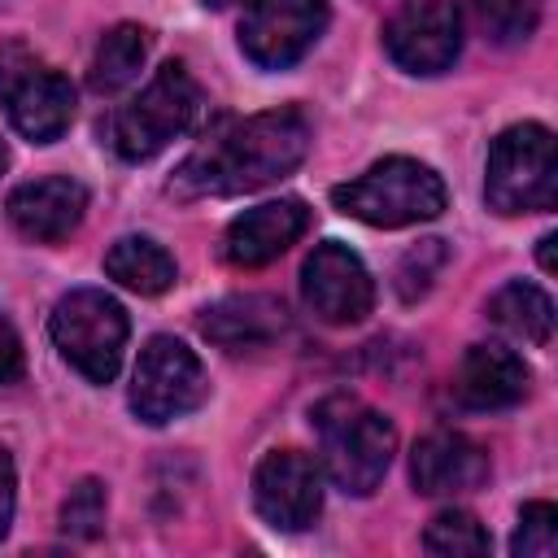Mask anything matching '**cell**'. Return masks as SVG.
<instances>
[{"label":"cell","mask_w":558,"mask_h":558,"mask_svg":"<svg viewBox=\"0 0 558 558\" xmlns=\"http://www.w3.org/2000/svg\"><path fill=\"white\" fill-rule=\"evenodd\" d=\"M305 227H310V209L296 196L266 201V205H253L231 218V227L222 235V253L231 266L257 270V266L275 262L279 253H288L305 235Z\"/></svg>","instance_id":"cell-14"},{"label":"cell","mask_w":558,"mask_h":558,"mask_svg":"<svg viewBox=\"0 0 558 558\" xmlns=\"http://www.w3.org/2000/svg\"><path fill=\"white\" fill-rule=\"evenodd\" d=\"M541 266H545V270H554V235H545V240H541Z\"/></svg>","instance_id":"cell-28"},{"label":"cell","mask_w":558,"mask_h":558,"mask_svg":"<svg viewBox=\"0 0 558 558\" xmlns=\"http://www.w3.org/2000/svg\"><path fill=\"white\" fill-rule=\"evenodd\" d=\"M314 432L323 449V471L340 493L366 497L379 488L397 453V432L379 410L340 392L314 405Z\"/></svg>","instance_id":"cell-2"},{"label":"cell","mask_w":558,"mask_h":558,"mask_svg":"<svg viewBox=\"0 0 558 558\" xmlns=\"http://www.w3.org/2000/svg\"><path fill=\"white\" fill-rule=\"evenodd\" d=\"M532 371L506 344H471L453 371V397L466 410H506L527 397Z\"/></svg>","instance_id":"cell-15"},{"label":"cell","mask_w":558,"mask_h":558,"mask_svg":"<svg viewBox=\"0 0 558 558\" xmlns=\"http://www.w3.org/2000/svg\"><path fill=\"white\" fill-rule=\"evenodd\" d=\"M445 266V240H423L418 248H410L405 253V262H401V296L405 301H414V296H423L427 288H432V275Z\"/></svg>","instance_id":"cell-25"},{"label":"cell","mask_w":558,"mask_h":558,"mask_svg":"<svg viewBox=\"0 0 558 558\" xmlns=\"http://www.w3.org/2000/svg\"><path fill=\"white\" fill-rule=\"evenodd\" d=\"M4 166H9V153H4V144H0V174H4Z\"/></svg>","instance_id":"cell-30"},{"label":"cell","mask_w":558,"mask_h":558,"mask_svg":"<svg viewBox=\"0 0 558 558\" xmlns=\"http://www.w3.org/2000/svg\"><path fill=\"white\" fill-rule=\"evenodd\" d=\"M310 153V122L301 109H266L240 122H227L209 135L170 179L174 196H235L257 192L292 174Z\"/></svg>","instance_id":"cell-1"},{"label":"cell","mask_w":558,"mask_h":558,"mask_svg":"<svg viewBox=\"0 0 558 558\" xmlns=\"http://www.w3.org/2000/svg\"><path fill=\"white\" fill-rule=\"evenodd\" d=\"M105 275L140 296H157L174 283V257L148 235H122L105 253Z\"/></svg>","instance_id":"cell-18"},{"label":"cell","mask_w":558,"mask_h":558,"mask_svg":"<svg viewBox=\"0 0 558 558\" xmlns=\"http://www.w3.org/2000/svg\"><path fill=\"white\" fill-rule=\"evenodd\" d=\"M471 9L497 44H523L541 22L545 0H471Z\"/></svg>","instance_id":"cell-22"},{"label":"cell","mask_w":558,"mask_h":558,"mask_svg":"<svg viewBox=\"0 0 558 558\" xmlns=\"http://www.w3.org/2000/svg\"><path fill=\"white\" fill-rule=\"evenodd\" d=\"M327 31V0H248L240 48L257 70L296 65Z\"/></svg>","instance_id":"cell-9"},{"label":"cell","mask_w":558,"mask_h":558,"mask_svg":"<svg viewBox=\"0 0 558 558\" xmlns=\"http://www.w3.org/2000/svg\"><path fill=\"white\" fill-rule=\"evenodd\" d=\"M0 105L31 144H52L74 118V87L26 44H0Z\"/></svg>","instance_id":"cell-7"},{"label":"cell","mask_w":558,"mask_h":558,"mask_svg":"<svg viewBox=\"0 0 558 558\" xmlns=\"http://www.w3.org/2000/svg\"><path fill=\"white\" fill-rule=\"evenodd\" d=\"M52 344L87 379L109 384L126 349V310L100 288H74L52 305Z\"/></svg>","instance_id":"cell-6"},{"label":"cell","mask_w":558,"mask_h":558,"mask_svg":"<svg viewBox=\"0 0 558 558\" xmlns=\"http://www.w3.org/2000/svg\"><path fill=\"white\" fill-rule=\"evenodd\" d=\"M201 113V87L196 78L187 74V65L179 61H166L148 87L122 105L109 122V144L122 161H148L157 157L170 140H179Z\"/></svg>","instance_id":"cell-5"},{"label":"cell","mask_w":558,"mask_h":558,"mask_svg":"<svg viewBox=\"0 0 558 558\" xmlns=\"http://www.w3.org/2000/svg\"><path fill=\"white\" fill-rule=\"evenodd\" d=\"M423 549L436 558H480L488 554V532L466 510H440L423 532Z\"/></svg>","instance_id":"cell-21"},{"label":"cell","mask_w":558,"mask_h":558,"mask_svg":"<svg viewBox=\"0 0 558 558\" xmlns=\"http://www.w3.org/2000/svg\"><path fill=\"white\" fill-rule=\"evenodd\" d=\"M22 375V340L9 318H0V384H13Z\"/></svg>","instance_id":"cell-26"},{"label":"cell","mask_w":558,"mask_h":558,"mask_svg":"<svg viewBox=\"0 0 558 558\" xmlns=\"http://www.w3.org/2000/svg\"><path fill=\"white\" fill-rule=\"evenodd\" d=\"M105 527V484L100 480H78L70 497L61 501V532L74 541H92Z\"/></svg>","instance_id":"cell-23"},{"label":"cell","mask_w":558,"mask_h":558,"mask_svg":"<svg viewBox=\"0 0 558 558\" xmlns=\"http://www.w3.org/2000/svg\"><path fill=\"white\" fill-rule=\"evenodd\" d=\"M301 296L314 318H323L331 327H353L371 314L375 283L349 244L323 240V244H314V253L301 266Z\"/></svg>","instance_id":"cell-11"},{"label":"cell","mask_w":558,"mask_h":558,"mask_svg":"<svg viewBox=\"0 0 558 558\" xmlns=\"http://www.w3.org/2000/svg\"><path fill=\"white\" fill-rule=\"evenodd\" d=\"M410 475L423 497L471 493L488 480V453L462 432H432L410 453Z\"/></svg>","instance_id":"cell-16"},{"label":"cell","mask_w":558,"mask_h":558,"mask_svg":"<svg viewBox=\"0 0 558 558\" xmlns=\"http://www.w3.org/2000/svg\"><path fill=\"white\" fill-rule=\"evenodd\" d=\"M144 57H148V31L144 26H113L100 44H96V57H92V87L96 92H122L126 83L140 78L144 70Z\"/></svg>","instance_id":"cell-20"},{"label":"cell","mask_w":558,"mask_h":558,"mask_svg":"<svg viewBox=\"0 0 558 558\" xmlns=\"http://www.w3.org/2000/svg\"><path fill=\"white\" fill-rule=\"evenodd\" d=\"M83 209H87V187L70 174H44V179L17 183L4 201L9 222L35 244L65 240L83 222Z\"/></svg>","instance_id":"cell-13"},{"label":"cell","mask_w":558,"mask_h":558,"mask_svg":"<svg viewBox=\"0 0 558 558\" xmlns=\"http://www.w3.org/2000/svg\"><path fill=\"white\" fill-rule=\"evenodd\" d=\"M484 201H488V209H497L506 218L554 209L558 157H554V135L541 122H519L493 140L488 174H484Z\"/></svg>","instance_id":"cell-4"},{"label":"cell","mask_w":558,"mask_h":558,"mask_svg":"<svg viewBox=\"0 0 558 558\" xmlns=\"http://www.w3.org/2000/svg\"><path fill=\"white\" fill-rule=\"evenodd\" d=\"M253 506L279 532H305L323 510V471L301 449H270L253 471Z\"/></svg>","instance_id":"cell-12"},{"label":"cell","mask_w":558,"mask_h":558,"mask_svg":"<svg viewBox=\"0 0 558 558\" xmlns=\"http://www.w3.org/2000/svg\"><path fill=\"white\" fill-rule=\"evenodd\" d=\"M510 549H514V558H554L558 554V510L549 501L523 506Z\"/></svg>","instance_id":"cell-24"},{"label":"cell","mask_w":558,"mask_h":558,"mask_svg":"<svg viewBox=\"0 0 558 558\" xmlns=\"http://www.w3.org/2000/svg\"><path fill=\"white\" fill-rule=\"evenodd\" d=\"M205 392H209L205 366H201V357L183 340L153 336L140 349L135 379H131V410H135V418L161 427L170 418L192 414L205 401Z\"/></svg>","instance_id":"cell-8"},{"label":"cell","mask_w":558,"mask_h":558,"mask_svg":"<svg viewBox=\"0 0 558 558\" xmlns=\"http://www.w3.org/2000/svg\"><path fill=\"white\" fill-rule=\"evenodd\" d=\"M283 327H288L283 301L262 296V292L222 296V301H214V305L201 310V331H205V340H214V344L227 349V353L262 349V344H270Z\"/></svg>","instance_id":"cell-17"},{"label":"cell","mask_w":558,"mask_h":558,"mask_svg":"<svg viewBox=\"0 0 558 558\" xmlns=\"http://www.w3.org/2000/svg\"><path fill=\"white\" fill-rule=\"evenodd\" d=\"M13 497H17V475H13V458L9 449H0V536L13 523Z\"/></svg>","instance_id":"cell-27"},{"label":"cell","mask_w":558,"mask_h":558,"mask_svg":"<svg viewBox=\"0 0 558 558\" xmlns=\"http://www.w3.org/2000/svg\"><path fill=\"white\" fill-rule=\"evenodd\" d=\"M331 205L366 227H410L445 214V183L423 161L384 157L366 174L331 187Z\"/></svg>","instance_id":"cell-3"},{"label":"cell","mask_w":558,"mask_h":558,"mask_svg":"<svg viewBox=\"0 0 558 558\" xmlns=\"http://www.w3.org/2000/svg\"><path fill=\"white\" fill-rule=\"evenodd\" d=\"M384 52L405 74H445L462 52V13L453 0H405L384 22Z\"/></svg>","instance_id":"cell-10"},{"label":"cell","mask_w":558,"mask_h":558,"mask_svg":"<svg viewBox=\"0 0 558 558\" xmlns=\"http://www.w3.org/2000/svg\"><path fill=\"white\" fill-rule=\"evenodd\" d=\"M209 9H227V4H235V0H205Z\"/></svg>","instance_id":"cell-29"},{"label":"cell","mask_w":558,"mask_h":558,"mask_svg":"<svg viewBox=\"0 0 558 558\" xmlns=\"http://www.w3.org/2000/svg\"><path fill=\"white\" fill-rule=\"evenodd\" d=\"M488 318L527 344H549L554 336V301L536 283H506L488 301Z\"/></svg>","instance_id":"cell-19"}]
</instances>
